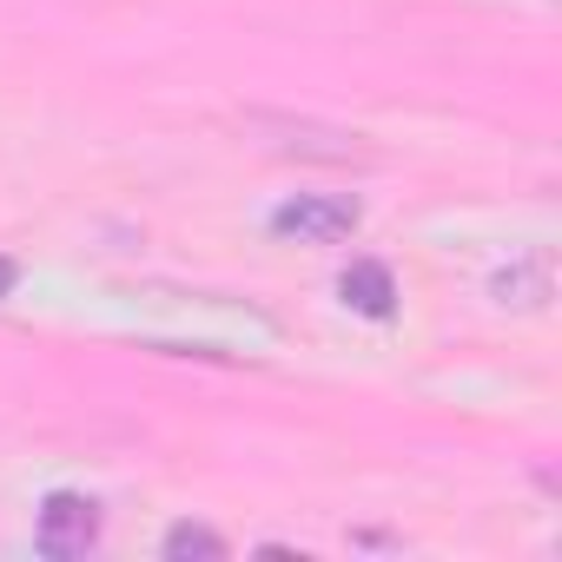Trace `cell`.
Here are the masks:
<instances>
[{
    "mask_svg": "<svg viewBox=\"0 0 562 562\" xmlns=\"http://www.w3.org/2000/svg\"><path fill=\"white\" fill-rule=\"evenodd\" d=\"M93 536H100V509H93L87 496L54 490V496L41 503V549H47V555H80Z\"/></svg>",
    "mask_w": 562,
    "mask_h": 562,
    "instance_id": "2",
    "label": "cell"
},
{
    "mask_svg": "<svg viewBox=\"0 0 562 562\" xmlns=\"http://www.w3.org/2000/svg\"><path fill=\"white\" fill-rule=\"evenodd\" d=\"M338 292H345V305L364 312V318H391V312H397V278H391V265H378V258H351V271L338 278Z\"/></svg>",
    "mask_w": 562,
    "mask_h": 562,
    "instance_id": "3",
    "label": "cell"
},
{
    "mask_svg": "<svg viewBox=\"0 0 562 562\" xmlns=\"http://www.w3.org/2000/svg\"><path fill=\"white\" fill-rule=\"evenodd\" d=\"M496 299L516 305V312H542L549 305V251H529L522 265H509L496 278Z\"/></svg>",
    "mask_w": 562,
    "mask_h": 562,
    "instance_id": "4",
    "label": "cell"
},
{
    "mask_svg": "<svg viewBox=\"0 0 562 562\" xmlns=\"http://www.w3.org/2000/svg\"><path fill=\"white\" fill-rule=\"evenodd\" d=\"M358 199H338V192H299L271 212V232L278 238H299V245H345L358 232Z\"/></svg>",
    "mask_w": 562,
    "mask_h": 562,
    "instance_id": "1",
    "label": "cell"
},
{
    "mask_svg": "<svg viewBox=\"0 0 562 562\" xmlns=\"http://www.w3.org/2000/svg\"><path fill=\"white\" fill-rule=\"evenodd\" d=\"M166 555H225V542L199 522H179V529H166Z\"/></svg>",
    "mask_w": 562,
    "mask_h": 562,
    "instance_id": "5",
    "label": "cell"
},
{
    "mask_svg": "<svg viewBox=\"0 0 562 562\" xmlns=\"http://www.w3.org/2000/svg\"><path fill=\"white\" fill-rule=\"evenodd\" d=\"M14 285H21V265H14V258H0V299H8Z\"/></svg>",
    "mask_w": 562,
    "mask_h": 562,
    "instance_id": "6",
    "label": "cell"
}]
</instances>
